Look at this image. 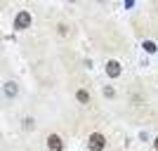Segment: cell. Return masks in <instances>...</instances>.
<instances>
[{"instance_id": "8", "label": "cell", "mask_w": 158, "mask_h": 151, "mask_svg": "<svg viewBox=\"0 0 158 151\" xmlns=\"http://www.w3.org/2000/svg\"><path fill=\"white\" fill-rule=\"evenodd\" d=\"M153 146H156V151H158V137H156V139H153Z\"/></svg>"}, {"instance_id": "5", "label": "cell", "mask_w": 158, "mask_h": 151, "mask_svg": "<svg viewBox=\"0 0 158 151\" xmlns=\"http://www.w3.org/2000/svg\"><path fill=\"white\" fill-rule=\"evenodd\" d=\"M5 92H7V97H14V94H17V85H14V83H7Z\"/></svg>"}, {"instance_id": "4", "label": "cell", "mask_w": 158, "mask_h": 151, "mask_svg": "<svg viewBox=\"0 0 158 151\" xmlns=\"http://www.w3.org/2000/svg\"><path fill=\"white\" fill-rule=\"evenodd\" d=\"M47 144H50L52 151H64V144H61V139L57 137V135H50V137H47Z\"/></svg>"}, {"instance_id": "3", "label": "cell", "mask_w": 158, "mask_h": 151, "mask_svg": "<svg viewBox=\"0 0 158 151\" xmlns=\"http://www.w3.org/2000/svg\"><path fill=\"white\" fill-rule=\"evenodd\" d=\"M14 26H17V28H28V26H31V14H28V12H19V14H17Z\"/></svg>"}, {"instance_id": "7", "label": "cell", "mask_w": 158, "mask_h": 151, "mask_svg": "<svg viewBox=\"0 0 158 151\" xmlns=\"http://www.w3.org/2000/svg\"><path fill=\"white\" fill-rule=\"evenodd\" d=\"M144 50H146V52H156V43H151V40H144Z\"/></svg>"}, {"instance_id": "1", "label": "cell", "mask_w": 158, "mask_h": 151, "mask_svg": "<svg viewBox=\"0 0 158 151\" xmlns=\"http://www.w3.org/2000/svg\"><path fill=\"white\" fill-rule=\"evenodd\" d=\"M87 146H90V151H104L106 146V139L102 132H94V135H90V142H87Z\"/></svg>"}, {"instance_id": "2", "label": "cell", "mask_w": 158, "mask_h": 151, "mask_svg": "<svg viewBox=\"0 0 158 151\" xmlns=\"http://www.w3.org/2000/svg\"><path fill=\"white\" fill-rule=\"evenodd\" d=\"M120 73H123V69H120V64L118 61H109V64H106V76H109V78H118Z\"/></svg>"}, {"instance_id": "6", "label": "cell", "mask_w": 158, "mask_h": 151, "mask_svg": "<svg viewBox=\"0 0 158 151\" xmlns=\"http://www.w3.org/2000/svg\"><path fill=\"white\" fill-rule=\"evenodd\" d=\"M76 97H78V102H90V94H87V90H78V92H76Z\"/></svg>"}]
</instances>
